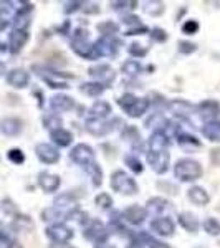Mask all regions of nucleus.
I'll use <instances>...</instances> for the list:
<instances>
[{"label": "nucleus", "instance_id": "nucleus-1", "mask_svg": "<svg viewBox=\"0 0 220 248\" xmlns=\"http://www.w3.org/2000/svg\"><path fill=\"white\" fill-rule=\"evenodd\" d=\"M79 214L78 202L70 192L62 194L55 199L53 205L50 209H45L42 212V218L48 222L50 225H57V223H65L66 220L75 218Z\"/></svg>", "mask_w": 220, "mask_h": 248}, {"label": "nucleus", "instance_id": "nucleus-2", "mask_svg": "<svg viewBox=\"0 0 220 248\" xmlns=\"http://www.w3.org/2000/svg\"><path fill=\"white\" fill-rule=\"evenodd\" d=\"M204 174V169L201 162L194 161L190 157L179 159L174 166V175L175 179H179L181 182H194L197 179H201Z\"/></svg>", "mask_w": 220, "mask_h": 248}, {"label": "nucleus", "instance_id": "nucleus-3", "mask_svg": "<svg viewBox=\"0 0 220 248\" xmlns=\"http://www.w3.org/2000/svg\"><path fill=\"white\" fill-rule=\"evenodd\" d=\"M118 105L129 118H141L147 113L151 103L147 98H138L131 93H126L118 99Z\"/></svg>", "mask_w": 220, "mask_h": 248}, {"label": "nucleus", "instance_id": "nucleus-4", "mask_svg": "<svg viewBox=\"0 0 220 248\" xmlns=\"http://www.w3.org/2000/svg\"><path fill=\"white\" fill-rule=\"evenodd\" d=\"M111 187L121 195H136L139 190L136 181L125 170H114L111 174Z\"/></svg>", "mask_w": 220, "mask_h": 248}, {"label": "nucleus", "instance_id": "nucleus-5", "mask_svg": "<svg viewBox=\"0 0 220 248\" xmlns=\"http://www.w3.org/2000/svg\"><path fill=\"white\" fill-rule=\"evenodd\" d=\"M88 31L83 30V29H77L73 33V40H71V50L81 58H86V60H94V48H93V43H90L88 40Z\"/></svg>", "mask_w": 220, "mask_h": 248}, {"label": "nucleus", "instance_id": "nucleus-6", "mask_svg": "<svg viewBox=\"0 0 220 248\" xmlns=\"http://www.w3.org/2000/svg\"><path fill=\"white\" fill-rule=\"evenodd\" d=\"M88 73L96 79V83H101L105 88H110L116 79V70L108 63H99V65L90 66Z\"/></svg>", "mask_w": 220, "mask_h": 248}, {"label": "nucleus", "instance_id": "nucleus-7", "mask_svg": "<svg viewBox=\"0 0 220 248\" xmlns=\"http://www.w3.org/2000/svg\"><path fill=\"white\" fill-rule=\"evenodd\" d=\"M83 237L90 242H93L94 245L96 243H101V242H108V237H110V230L101 220H90V223L85 227V232H83Z\"/></svg>", "mask_w": 220, "mask_h": 248}, {"label": "nucleus", "instance_id": "nucleus-8", "mask_svg": "<svg viewBox=\"0 0 220 248\" xmlns=\"http://www.w3.org/2000/svg\"><path fill=\"white\" fill-rule=\"evenodd\" d=\"M70 159L75 164H78V166H81L83 169H85V167H88L90 164L94 162V149L85 142L77 144V146L70 151Z\"/></svg>", "mask_w": 220, "mask_h": 248}, {"label": "nucleus", "instance_id": "nucleus-9", "mask_svg": "<svg viewBox=\"0 0 220 248\" xmlns=\"http://www.w3.org/2000/svg\"><path fill=\"white\" fill-rule=\"evenodd\" d=\"M197 114L205 123H219L220 124V105L215 99H205L197 106Z\"/></svg>", "mask_w": 220, "mask_h": 248}, {"label": "nucleus", "instance_id": "nucleus-10", "mask_svg": "<svg viewBox=\"0 0 220 248\" xmlns=\"http://www.w3.org/2000/svg\"><path fill=\"white\" fill-rule=\"evenodd\" d=\"M47 237L51 240L57 245H63V243H68L71 238L75 237V232L66 227L65 223H57V225H48L45 230Z\"/></svg>", "mask_w": 220, "mask_h": 248}, {"label": "nucleus", "instance_id": "nucleus-11", "mask_svg": "<svg viewBox=\"0 0 220 248\" xmlns=\"http://www.w3.org/2000/svg\"><path fill=\"white\" fill-rule=\"evenodd\" d=\"M169 161L171 155L169 151H149L147 153V164L151 166L156 174H166L169 169Z\"/></svg>", "mask_w": 220, "mask_h": 248}, {"label": "nucleus", "instance_id": "nucleus-12", "mask_svg": "<svg viewBox=\"0 0 220 248\" xmlns=\"http://www.w3.org/2000/svg\"><path fill=\"white\" fill-rule=\"evenodd\" d=\"M94 48V57H114L118 53V46H116V40L113 37H99L93 43Z\"/></svg>", "mask_w": 220, "mask_h": 248}, {"label": "nucleus", "instance_id": "nucleus-13", "mask_svg": "<svg viewBox=\"0 0 220 248\" xmlns=\"http://www.w3.org/2000/svg\"><path fill=\"white\" fill-rule=\"evenodd\" d=\"M35 154H37V157L42 161L43 164H48V166H51V164H57L60 161V153L58 149L55 146H51V144L48 142H40L35 146Z\"/></svg>", "mask_w": 220, "mask_h": 248}, {"label": "nucleus", "instance_id": "nucleus-14", "mask_svg": "<svg viewBox=\"0 0 220 248\" xmlns=\"http://www.w3.org/2000/svg\"><path fill=\"white\" fill-rule=\"evenodd\" d=\"M29 38H30L29 31L12 29L10 35H9V43H7V48H9V51L12 55H17V53L22 51V48L27 45Z\"/></svg>", "mask_w": 220, "mask_h": 248}, {"label": "nucleus", "instance_id": "nucleus-15", "mask_svg": "<svg viewBox=\"0 0 220 248\" xmlns=\"http://www.w3.org/2000/svg\"><path fill=\"white\" fill-rule=\"evenodd\" d=\"M23 131V121L15 116H9V118L0 119V133L7 138H15Z\"/></svg>", "mask_w": 220, "mask_h": 248}, {"label": "nucleus", "instance_id": "nucleus-16", "mask_svg": "<svg viewBox=\"0 0 220 248\" xmlns=\"http://www.w3.org/2000/svg\"><path fill=\"white\" fill-rule=\"evenodd\" d=\"M114 121H106V119H86L85 123V127L86 131L90 134L93 136H106L108 133H111V131L114 129Z\"/></svg>", "mask_w": 220, "mask_h": 248}, {"label": "nucleus", "instance_id": "nucleus-17", "mask_svg": "<svg viewBox=\"0 0 220 248\" xmlns=\"http://www.w3.org/2000/svg\"><path fill=\"white\" fill-rule=\"evenodd\" d=\"M75 108V99L68 94H63V93H58V94H53L50 98V109L57 113H68Z\"/></svg>", "mask_w": 220, "mask_h": 248}, {"label": "nucleus", "instance_id": "nucleus-18", "mask_svg": "<svg viewBox=\"0 0 220 248\" xmlns=\"http://www.w3.org/2000/svg\"><path fill=\"white\" fill-rule=\"evenodd\" d=\"M151 230L157 233L159 237H173L175 232V223L169 217H156L151 222Z\"/></svg>", "mask_w": 220, "mask_h": 248}, {"label": "nucleus", "instance_id": "nucleus-19", "mask_svg": "<svg viewBox=\"0 0 220 248\" xmlns=\"http://www.w3.org/2000/svg\"><path fill=\"white\" fill-rule=\"evenodd\" d=\"M7 83L12 86V88H17V90H23V88L29 86L30 83V75L27 70L23 68H14L7 73Z\"/></svg>", "mask_w": 220, "mask_h": 248}, {"label": "nucleus", "instance_id": "nucleus-20", "mask_svg": "<svg viewBox=\"0 0 220 248\" xmlns=\"http://www.w3.org/2000/svg\"><path fill=\"white\" fill-rule=\"evenodd\" d=\"M121 217L125 222L131 223V225H141L144 220L147 218V210L144 207L138 205V203H133V205H129L123 212Z\"/></svg>", "mask_w": 220, "mask_h": 248}, {"label": "nucleus", "instance_id": "nucleus-21", "mask_svg": "<svg viewBox=\"0 0 220 248\" xmlns=\"http://www.w3.org/2000/svg\"><path fill=\"white\" fill-rule=\"evenodd\" d=\"M167 108H169L174 114L181 116L182 119H189L192 114L197 113V106H192L186 99H173V101L167 103Z\"/></svg>", "mask_w": 220, "mask_h": 248}, {"label": "nucleus", "instance_id": "nucleus-22", "mask_svg": "<svg viewBox=\"0 0 220 248\" xmlns=\"http://www.w3.org/2000/svg\"><path fill=\"white\" fill-rule=\"evenodd\" d=\"M60 177L57 174H51V172H47V170H42L38 174V186L40 189L47 194H51V192H57L60 189Z\"/></svg>", "mask_w": 220, "mask_h": 248}, {"label": "nucleus", "instance_id": "nucleus-23", "mask_svg": "<svg viewBox=\"0 0 220 248\" xmlns=\"http://www.w3.org/2000/svg\"><path fill=\"white\" fill-rule=\"evenodd\" d=\"M187 197H189V201L192 203H195V205H199V207H204V205H207V203L210 202V195H209V192H207L204 187L201 186H194V187H190L189 190H187Z\"/></svg>", "mask_w": 220, "mask_h": 248}, {"label": "nucleus", "instance_id": "nucleus-24", "mask_svg": "<svg viewBox=\"0 0 220 248\" xmlns=\"http://www.w3.org/2000/svg\"><path fill=\"white\" fill-rule=\"evenodd\" d=\"M179 225L189 233H195L199 230V227H201V223H199V218L192 212H182V214H179Z\"/></svg>", "mask_w": 220, "mask_h": 248}, {"label": "nucleus", "instance_id": "nucleus-25", "mask_svg": "<svg viewBox=\"0 0 220 248\" xmlns=\"http://www.w3.org/2000/svg\"><path fill=\"white\" fill-rule=\"evenodd\" d=\"M111 113H113L111 105L108 101H101V99L94 101L93 106L90 108V118L91 119H106Z\"/></svg>", "mask_w": 220, "mask_h": 248}, {"label": "nucleus", "instance_id": "nucleus-26", "mask_svg": "<svg viewBox=\"0 0 220 248\" xmlns=\"http://www.w3.org/2000/svg\"><path fill=\"white\" fill-rule=\"evenodd\" d=\"M50 138H51V141L60 147H68L71 142H73V134H71L68 129H65V127H60V129L51 131Z\"/></svg>", "mask_w": 220, "mask_h": 248}, {"label": "nucleus", "instance_id": "nucleus-27", "mask_svg": "<svg viewBox=\"0 0 220 248\" xmlns=\"http://www.w3.org/2000/svg\"><path fill=\"white\" fill-rule=\"evenodd\" d=\"M169 147V138L162 131H154L149 138V151H166Z\"/></svg>", "mask_w": 220, "mask_h": 248}, {"label": "nucleus", "instance_id": "nucleus-28", "mask_svg": "<svg viewBox=\"0 0 220 248\" xmlns=\"http://www.w3.org/2000/svg\"><path fill=\"white\" fill-rule=\"evenodd\" d=\"M171 203L169 201H166V199H162V197H153V199H149L146 203V210H147V214H153V215H159V214H162L164 210L169 207Z\"/></svg>", "mask_w": 220, "mask_h": 248}, {"label": "nucleus", "instance_id": "nucleus-29", "mask_svg": "<svg viewBox=\"0 0 220 248\" xmlns=\"http://www.w3.org/2000/svg\"><path fill=\"white\" fill-rule=\"evenodd\" d=\"M106 88L101 85V83H96V81H90V83H83L81 86H79V91H81L83 94L90 96V98H98V96H101L105 93Z\"/></svg>", "mask_w": 220, "mask_h": 248}, {"label": "nucleus", "instance_id": "nucleus-30", "mask_svg": "<svg viewBox=\"0 0 220 248\" xmlns=\"http://www.w3.org/2000/svg\"><path fill=\"white\" fill-rule=\"evenodd\" d=\"M136 237L142 242V245L146 248H171L167 243L161 242V240L154 238L153 235H149L147 232H139V233H136Z\"/></svg>", "mask_w": 220, "mask_h": 248}, {"label": "nucleus", "instance_id": "nucleus-31", "mask_svg": "<svg viewBox=\"0 0 220 248\" xmlns=\"http://www.w3.org/2000/svg\"><path fill=\"white\" fill-rule=\"evenodd\" d=\"M202 134L212 142H220V124L219 123H205L202 126Z\"/></svg>", "mask_w": 220, "mask_h": 248}, {"label": "nucleus", "instance_id": "nucleus-32", "mask_svg": "<svg viewBox=\"0 0 220 248\" xmlns=\"http://www.w3.org/2000/svg\"><path fill=\"white\" fill-rule=\"evenodd\" d=\"M177 142H179V146L184 147V149H194V147H201V141H199L195 136H192V134H187V133H179L177 134Z\"/></svg>", "mask_w": 220, "mask_h": 248}, {"label": "nucleus", "instance_id": "nucleus-33", "mask_svg": "<svg viewBox=\"0 0 220 248\" xmlns=\"http://www.w3.org/2000/svg\"><path fill=\"white\" fill-rule=\"evenodd\" d=\"M85 170L88 172V175L91 177V182H93L94 187L101 186V182H103V170H101V167L96 164V161L93 164H90L88 167H85Z\"/></svg>", "mask_w": 220, "mask_h": 248}, {"label": "nucleus", "instance_id": "nucleus-34", "mask_svg": "<svg viewBox=\"0 0 220 248\" xmlns=\"http://www.w3.org/2000/svg\"><path fill=\"white\" fill-rule=\"evenodd\" d=\"M121 71L126 75V77H138V75L142 71V66H141V63L136 62V60H127V62L123 63Z\"/></svg>", "mask_w": 220, "mask_h": 248}, {"label": "nucleus", "instance_id": "nucleus-35", "mask_svg": "<svg viewBox=\"0 0 220 248\" xmlns=\"http://www.w3.org/2000/svg\"><path fill=\"white\" fill-rule=\"evenodd\" d=\"M204 230L210 235V237H219L220 235V222L215 217H207L202 223Z\"/></svg>", "mask_w": 220, "mask_h": 248}, {"label": "nucleus", "instance_id": "nucleus-36", "mask_svg": "<svg viewBox=\"0 0 220 248\" xmlns=\"http://www.w3.org/2000/svg\"><path fill=\"white\" fill-rule=\"evenodd\" d=\"M123 138H125L126 141H129L133 147H142V141H141V136H139V131L133 126L127 127V129L125 131V134H123Z\"/></svg>", "mask_w": 220, "mask_h": 248}, {"label": "nucleus", "instance_id": "nucleus-37", "mask_svg": "<svg viewBox=\"0 0 220 248\" xmlns=\"http://www.w3.org/2000/svg\"><path fill=\"white\" fill-rule=\"evenodd\" d=\"M43 124H45V127L48 131H55V129H60V127H63V121L62 118H60L58 114L51 113V114H47L45 118H43Z\"/></svg>", "mask_w": 220, "mask_h": 248}, {"label": "nucleus", "instance_id": "nucleus-38", "mask_svg": "<svg viewBox=\"0 0 220 248\" xmlns=\"http://www.w3.org/2000/svg\"><path fill=\"white\" fill-rule=\"evenodd\" d=\"M14 247H15V240L12 237V233L0 223V248H14Z\"/></svg>", "mask_w": 220, "mask_h": 248}, {"label": "nucleus", "instance_id": "nucleus-39", "mask_svg": "<svg viewBox=\"0 0 220 248\" xmlns=\"http://www.w3.org/2000/svg\"><path fill=\"white\" fill-rule=\"evenodd\" d=\"M98 30L101 31V37H113L119 31V27L114 22H103L98 25Z\"/></svg>", "mask_w": 220, "mask_h": 248}, {"label": "nucleus", "instance_id": "nucleus-40", "mask_svg": "<svg viewBox=\"0 0 220 248\" xmlns=\"http://www.w3.org/2000/svg\"><path fill=\"white\" fill-rule=\"evenodd\" d=\"M94 202H96V205L103 210H110L111 207H113V199H111V195L106 194V192H101V194L96 195Z\"/></svg>", "mask_w": 220, "mask_h": 248}, {"label": "nucleus", "instance_id": "nucleus-41", "mask_svg": "<svg viewBox=\"0 0 220 248\" xmlns=\"http://www.w3.org/2000/svg\"><path fill=\"white\" fill-rule=\"evenodd\" d=\"M127 53H129L131 57H134V58H142V57H146V55H147V48L144 45H141V43L133 42L131 45H127Z\"/></svg>", "mask_w": 220, "mask_h": 248}, {"label": "nucleus", "instance_id": "nucleus-42", "mask_svg": "<svg viewBox=\"0 0 220 248\" xmlns=\"http://www.w3.org/2000/svg\"><path fill=\"white\" fill-rule=\"evenodd\" d=\"M125 162H126V166L129 167L131 170L134 172V174H142V170H144V166H142V162L139 161L136 155H126L125 157Z\"/></svg>", "mask_w": 220, "mask_h": 248}, {"label": "nucleus", "instance_id": "nucleus-43", "mask_svg": "<svg viewBox=\"0 0 220 248\" xmlns=\"http://www.w3.org/2000/svg\"><path fill=\"white\" fill-rule=\"evenodd\" d=\"M7 159H9L12 164H17V166H20V164L25 162V154H23L22 149L14 147V149H10L9 153H7Z\"/></svg>", "mask_w": 220, "mask_h": 248}, {"label": "nucleus", "instance_id": "nucleus-44", "mask_svg": "<svg viewBox=\"0 0 220 248\" xmlns=\"http://www.w3.org/2000/svg\"><path fill=\"white\" fill-rule=\"evenodd\" d=\"M144 10H146V14L157 17V15H161L164 12V3L162 2H147V3H144Z\"/></svg>", "mask_w": 220, "mask_h": 248}, {"label": "nucleus", "instance_id": "nucleus-45", "mask_svg": "<svg viewBox=\"0 0 220 248\" xmlns=\"http://www.w3.org/2000/svg\"><path fill=\"white\" fill-rule=\"evenodd\" d=\"M50 73H51V77H42L50 88H55V90H66V88H70L65 81H57V79L53 78V71H50Z\"/></svg>", "mask_w": 220, "mask_h": 248}, {"label": "nucleus", "instance_id": "nucleus-46", "mask_svg": "<svg viewBox=\"0 0 220 248\" xmlns=\"http://www.w3.org/2000/svg\"><path fill=\"white\" fill-rule=\"evenodd\" d=\"M182 31L186 35L197 33V31H199V22H197V20H187V22L182 25Z\"/></svg>", "mask_w": 220, "mask_h": 248}, {"label": "nucleus", "instance_id": "nucleus-47", "mask_svg": "<svg viewBox=\"0 0 220 248\" xmlns=\"http://www.w3.org/2000/svg\"><path fill=\"white\" fill-rule=\"evenodd\" d=\"M121 22H123V23H126V25H127V29H134V27L142 25V23L139 22V18L136 17V15H131V14L123 15V17H121Z\"/></svg>", "mask_w": 220, "mask_h": 248}, {"label": "nucleus", "instance_id": "nucleus-48", "mask_svg": "<svg viewBox=\"0 0 220 248\" xmlns=\"http://www.w3.org/2000/svg\"><path fill=\"white\" fill-rule=\"evenodd\" d=\"M111 7H113L114 10H133L138 7V2H113L111 3Z\"/></svg>", "mask_w": 220, "mask_h": 248}, {"label": "nucleus", "instance_id": "nucleus-49", "mask_svg": "<svg viewBox=\"0 0 220 248\" xmlns=\"http://www.w3.org/2000/svg\"><path fill=\"white\" fill-rule=\"evenodd\" d=\"M195 50H197V46L192 42H179V51H181L182 55H190V53H194Z\"/></svg>", "mask_w": 220, "mask_h": 248}, {"label": "nucleus", "instance_id": "nucleus-50", "mask_svg": "<svg viewBox=\"0 0 220 248\" xmlns=\"http://www.w3.org/2000/svg\"><path fill=\"white\" fill-rule=\"evenodd\" d=\"M151 38H153L154 42H166L167 33L162 29H154L153 31H151Z\"/></svg>", "mask_w": 220, "mask_h": 248}, {"label": "nucleus", "instance_id": "nucleus-51", "mask_svg": "<svg viewBox=\"0 0 220 248\" xmlns=\"http://www.w3.org/2000/svg\"><path fill=\"white\" fill-rule=\"evenodd\" d=\"M142 33H147L146 25H139V27H134V29H127L125 35H127V37H133V35H142Z\"/></svg>", "mask_w": 220, "mask_h": 248}, {"label": "nucleus", "instance_id": "nucleus-52", "mask_svg": "<svg viewBox=\"0 0 220 248\" xmlns=\"http://www.w3.org/2000/svg\"><path fill=\"white\" fill-rule=\"evenodd\" d=\"M12 5H14L12 2H0V17H7V15L12 12V9H14Z\"/></svg>", "mask_w": 220, "mask_h": 248}, {"label": "nucleus", "instance_id": "nucleus-53", "mask_svg": "<svg viewBox=\"0 0 220 248\" xmlns=\"http://www.w3.org/2000/svg\"><path fill=\"white\" fill-rule=\"evenodd\" d=\"M65 14H73V12H77L81 9V5L83 3L81 2H66L65 3Z\"/></svg>", "mask_w": 220, "mask_h": 248}, {"label": "nucleus", "instance_id": "nucleus-54", "mask_svg": "<svg viewBox=\"0 0 220 248\" xmlns=\"http://www.w3.org/2000/svg\"><path fill=\"white\" fill-rule=\"evenodd\" d=\"M210 161H212V164H215V166H220V147H215V149H212Z\"/></svg>", "mask_w": 220, "mask_h": 248}, {"label": "nucleus", "instance_id": "nucleus-55", "mask_svg": "<svg viewBox=\"0 0 220 248\" xmlns=\"http://www.w3.org/2000/svg\"><path fill=\"white\" fill-rule=\"evenodd\" d=\"M10 20L7 18V17H0V31H3L5 29H9V25H10Z\"/></svg>", "mask_w": 220, "mask_h": 248}, {"label": "nucleus", "instance_id": "nucleus-56", "mask_svg": "<svg viewBox=\"0 0 220 248\" xmlns=\"http://www.w3.org/2000/svg\"><path fill=\"white\" fill-rule=\"evenodd\" d=\"M94 248H116V247L111 245L110 242H101V243H96Z\"/></svg>", "mask_w": 220, "mask_h": 248}, {"label": "nucleus", "instance_id": "nucleus-57", "mask_svg": "<svg viewBox=\"0 0 220 248\" xmlns=\"http://www.w3.org/2000/svg\"><path fill=\"white\" fill-rule=\"evenodd\" d=\"M7 73V66H5V63H2L0 62V77H3V75Z\"/></svg>", "mask_w": 220, "mask_h": 248}, {"label": "nucleus", "instance_id": "nucleus-58", "mask_svg": "<svg viewBox=\"0 0 220 248\" xmlns=\"http://www.w3.org/2000/svg\"><path fill=\"white\" fill-rule=\"evenodd\" d=\"M51 248H75V247L68 245V243H63V245H57V243H53V245H51Z\"/></svg>", "mask_w": 220, "mask_h": 248}, {"label": "nucleus", "instance_id": "nucleus-59", "mask_svg": "<svg viewBox=\"0 0 220 248\" xmlns=\"http://www.w3.org/2000/svg\"><path fill=\"white\" fill-rule=\"evenodd\" d=\"M9 48H7V45H3V43H0V51H7Z\"/></svg>", "mask_w": 220, "mask_h": 248}]
</instances>
